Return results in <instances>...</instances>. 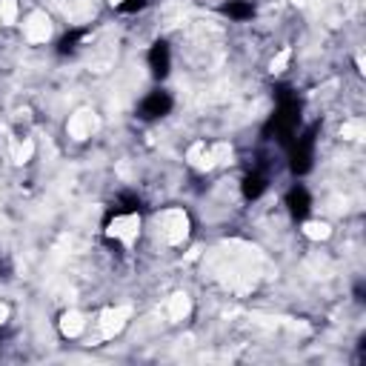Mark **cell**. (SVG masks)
I'll list each match as a JSON object with an SVG mask.
<instances>
[{
	"instance_id": "1",
	"label": "cell",
	"mask_w": 366,
	"mask_h": 366,
	"mask_svg": "<svg viewBox=\"0 0 366 366\" xmlns=\"http://www.w3.org/2000/svg\"><path fill=\"white\" fill-rule=\"evenodd\" d=\"M298 123H301V100L295 95H281L269 123L263 126V135L266 138H278V140L286 143L289 138H295Z\"/></svg>"
},
{
	"instance_id": "2",
	"label": "cell",
	"mask_w": 366,
	"mask_h": 366,
	"mask_svg": "<svg viewBox=\"0 0 366 366\" xmlns=\"http://www.w3.org/2000/svg\"><path fill=\"white\" fill-rule=\"evenodd\" d=\"M315 132L318 126L306 129L295 143H292V152H289V169L295 175H306L312 169V158H315Z\"/></svg>"
},
{
	"instance_id": "3",
	"label": "cell",
	"mask_w": 366,
	"mask_h": 366,
	"mask_svg": "<svg viewBox=\"0 0 366 366\" xmlns=\"http://www.w3.org/2000/svg\"><path fill=\"white\" fill-rule=\"evenodd\" d=\"M169 112H172V95L163 92V89L149 92V95L138 103V118H143V120H158V118L169 115Z\"/></svg>"
},
{
	"instance_id": "4",
	"label": "cell",
	"mask_w": 366,
	"mask_h": 366,
	"mask_svg": "<svg viewBox=\"0 0 366 366\" xmlns=\"http://www.w3.org/2000/svg\"><path fill=\"white\" fill-rule=\"evenodd\" d=\"M169 66H172V52H169V43H152L149 49V69L155 78H166L169 75Z\"/></svg>"
},
{
	"instance_id": "5",
	"label": "cell",
	"mask_w": 366,
	"mask_h": 366,
	"mask_svg": "<svg viewBox=\"0 0 366 366\" xmlns=\"http://www.w3.org/2000/svg\"><path fill=\"white\" fill-rule=\"evenodd\" d=\"M286 206L292 212V217H298V221H303V217L309 215V209H312V197H309L306 186H292L289 195H286Z\"/></svg>"
},
{
	"instance_id": "6",
	"label": "cell",
	"mask_w": 366,
	"mask_h": 366,
	"mask_svg": "<svg viewBox=\"0 0 366 366\" xmlns=\"http://www.w3.org/2000/svg\"><path fill=\"white\" fill-rule=\"evenodd\" d=\"M140 212V197L132 195V192H123L118 200H115V206H112V215L120 217V215H138Z\"/></svg>"
},
{
	"instance_id": "7",
	"label": "cell",
	"mask_w": 366,
	"mask_h": 366,
	"mask_svg": "<svg viewBox=\"0 0 366 366\" xmlns=\"http://www.w3.org/2000/svg\"><path fill=\"white\" fill-rule=\"evenodd\" d=\"M224 14L232 17V21H249L255 14V6L249 0H229V3H224Z\"/></svg>"
},
{
	"instance_id": "8",
	"label": "cell",
	"mask_w": 366,
	"mask_h": 366,
	"mask_svg": "<svg viewBox=\"0 0 366 366\" xmlns=\"http://www.w3.org/2000/svg\"><path fill=\"white\" fill-rule=\"evenodd\" d=\"M263 192H266V175L252 172V175H246V177H244V195H246L249 200L261 197Z\"/></svg>"
},
{
	"instance_id": "9",
	"label": "cell",
	"mask_w": 366,
	"mask_h": 366,
	"mask_svg": "<svg viewBox=\"0 0 366 366\" xmlns=\"http://www.w3.org/2000/svg\"><path fill=\"white\" fill-rule=\"evenodd\" d=\"M83 38H86V32H83V29H72L69 34H63V38H61L58 52H61V54H72V52H75V49L80 46Z\"/></svg>"
},
{
	"instance_id": "10",
	"label": "cell",
	"mask_w": 366,
	"mask_h": 366,
	"mask_svg": "<svg viewBox=\"0 0 366 366\" xmlns=\"http://www.w3.org/2000/svg\"><path fill=\"white\" fill-rule=\"evenodd\" d=\"M118 9H120V12H126V14H135V12L146 9V0H120Z\"/></svg>"
},
{
	"instance_id": "11",
	"label": "cell",
	"mask_w": 366,
	"mask_h": 366,
	"mask_svg": "<svg viewBox=\"0 0 366 366\" xmlns=\"http://www.w3.org/2000/svg\"><path fill=\"white\" fill-rule=\"evenodd\" d=\"M0 269H3V266H0Z\"/></svg>"
}]
</instances>
